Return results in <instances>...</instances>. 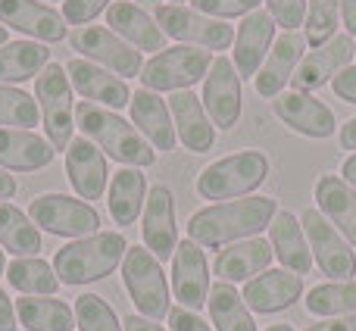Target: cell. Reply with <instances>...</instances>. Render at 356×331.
<instances>
[{"label":"cell","mask_w":356,"mask_h":331,"mask_svg":"<svg viewBox=\"0 0 356 331\" xmlns=\"http://www.w3.org/2000/svg\"><path fill=\"white\" fill-rule=\"evenodd\" d=\"M278 213L275 197H244V200H225L207 207L191 216L188 238L207 250H225L247 238H259V232L272 225Z\"/></svg>","instance_id":"6da1fadb"},{"label":"cell","mask_w":356,"mask_h":331,"mask_svg":"<svg viewBox=\"0 0 356 331\" xmlns=\"http://www.w3.org/2000/svg\"><path fill=\"white\" fill-rule=\"evenodd\" d=\"M75 125L81 129V135L91 138L106 156H113L122 166H135V169H144V166H154L156 154L144 135L122 119L116 110L110 106L91 104V100H79L75 104Z\"/></svg>","instance_id":"7a4b0ae2"},{"label":"cell","mask_w":356,"mask_h":331,"mask_svg":"<svg viewBox=\"0 0 356 331\" xmlns=\"http://www.w3.org/2000/svg\"><path fill=\"white\" fill-rule=\"evenodd\" d=\"M129 253V241L122 232H97L91 238L69 241L54 257V269L60 284H91L116 272V266Z\"/></svg>","instance_id":"3957f363"},{"label":"cell","mask_w":356,"mask_h":331,"mask_svg":"<svg viewBox=\"0 0 356 331\" xmlns=\"http://www.w3.org/2000/svg\"><path fill=\"white\" fill-rule=\"evenodd\" d=\"M269 172L272 163L263 150H241L209 163L197 175V194L203 200H238L244 194H253L269 178Z\"/></svg>","instance_id":"277c9868"},{"label":"cell","mask_w":356,"mask_h":331,"mask_svg":"<svg viewBox=\"0 0 356 331\" xmlns=\"http://www.w3.org/2000/svg\"><path fill=\"white\" fill-rule=\"evenodd\" d=\"M122 282L131 303L138 307V316L156 322L172 313V291H169L166 272L147 247H129L122 259Z\"/></svg>","instance_id":"5b68a950"},{"label":"cell","mask_w":356,"mask_h":331,"mask_svg":"<svg viewBox=\"0 0 356 331\" xmlns=\"http://www.w3.org/2000/svg\"><path fill=\"white\" fill-rule=\"evenodd\" d=\"M216 56L203 47H191V44H178L154 54L141 69V88L147 91H191L200 79H207L209 66Z\"/></svg>","instance_id":"8992f818"},{"label":"cell","mask_w":356,"mask_h":331,"mask_svg":"<svg viewBox=\"0 0 356 331\" xmlns=\"http://www.w3.org/2000/svg\"><path fill=\"white\" fill-rule=\"evenodd\" d=\"M35 97L41 106V122L47 131V141L54 150H69L75 131V100H72V85H69L66 66L50 63L44 72L35 79Z\"/></svg>","instance_id":"52a82bcc"},{"label":"cell","mask_w":356,"mask_h":331,"mask_svg":"<svg viewBox=\"0 0 356 331\" xmlns=\"http://www.w3.org/2000/svg\"><path fill=\"white\" fill-rule=\"evenodd\" d=\"M29 219L41 232L69 241L91 238L100 232V213L94 209V203L69 194H38L29 203Z\"/></svg>","instance_id":"ba28073f"},{"label":"cell","mask_w":356,"mask_h":331,"mask_svg":"<svg viewBox=\"0 0 356 331\" xmlns=\"http://www.w3.org/2000/svg\"><path fill=\"white\" fill-rule=\"evenodd\" d=\"M156 22H160L163 35L175 38L181 44H191V47H203L209 54L213 50H228L234 44V29L225 19H213L207 13L194 10V6H156Z\"/></svg>","instance_id":"9c48e42d"},{"label":"cell","mask_w":356,"mask_h":331,"mask_svg":"<svg viewBox=\"0 0 356 331\" xmlns=\"http://www.w3.org/2000/svg\"><path fill=\"white\" fill-rule=\"evenodd\" d=\"M300 225H303V232H307L316 266H319L328 278H334V282H353L356 253H353V247L347 244L344 234H341L316 207H309L307 213L300 216Z\"/></svg>","instance_id":"30bf717a"},{"label":"cell","mask_w":356,"mask_h":331,"mask_svg":"<svg viewBox=\"0 0 356 331\" xmlns=\"http://www.w3.org/2000/svg\"><path fill=\"white\" fill-rule=\"evenodd\" d=\"M69 44H72L79 54H85L91 63H100L110 72H116L119 79H131V75H141L144 63H141V50H135L129 41L116 35L106 25H81L69 35Z\"/></svg>","instance_id":"8fae6325"},{"label":"cell","mask_w":356,"mask_h":331,"mask_svg":"<svg viewBox=\"0 0 356 331\" xmlns=\"http://www.w3.org/2000/svg\"><path fill=\"white\" fill-rule=\"evenodd\" d=\"M203 106L219 131H232L241 122V75L228 56H216L203 81Z\"/></svg>","instance_id":"7c38bea8"},{"label":"cell","mask_w":356,"mask_h":331,"mask_svg":"<svg viewBox=\"0 0 356 331\" xmlns=\"http://www.w3.org/2000/svg\"><path fill=\"white\" fill-rule=\"evenodd\" d=\"M272 110L275 116L288 125L291 131L303 138H316V141H325L338 131V119L334 113L322 104L316 94H303V91H282L272 100Z\"/></svg>","instance_id":"4fadbf2b"},{"label":"cell","mask_w":356,"mask_h":331,"mask_svg":"<svg viewBox=\"0 0 356 331\" xmlns=\"http://www.w3.org/2000/svg\"><path fill=\"white\" fill-rule=\"evenodd\" d=\"M353 56H356V44L350 41V35H334L328 44L309 50L300 60L294 79H291V91L313 94V91H319L322 85H332L334 75L344 72Z\"/></svg>","instance_id":"5bb4252c"},{"label":"cell","mask_w":356,"mask_h":331,"mask_svg":"<svg viewBox=\"0 0 356 331\" xmlns=\"http://www.w3.org/2000/svg\"><path fill=\"white\" fill-rule=\"evenodd\" d=\"M209 266L207 253L200 244H194L191 238L178 241L175 257H172V294L184 309H200L209 300Z\"/></svg>","instance_id":"9a60e30c"},{"label":"cell","mask_w":356,"mask_h":331,"mask_svg":"<svg viewBox=\"0 0 356 331\" xmlns=\"http://www.w3.org/2000/svg\"><path fill=\"white\" fill-rule=\"evenodd\" d=\"M141 238H144V247L156 259L175 257V247H178L175 197L166 184H154L147 191V203H144V216H141Z\"/></svg>","instance_id":"2e32d148"},{"label":"cell","mask_w":356,"mask_h":331,"mask_svg":"<svg viewBox=\"0 0 356 331\" xmlns=\"http://www.w3.org/2000/svg\"><path fill=\"white\" fill-rule=\"evenodd\" d=\"M303 50H307V38H303V31H284V35L275 38V44H272L263 69H259L257 79H253V88H257L259 97L275 100L278 94L288 88V81L294 79L300 60L307 56Z\"/></svg>","instance_id":"e0dca14e"},{"label":"cell","mask_w":356,"mask_h":331,"mask_svg":"<svg viewBox=\"0 0 356 331\" xmlns=\"http://www.w3.org/2000/svg\"><path fill=\"white\" fill-rule=\"evenodd\" d=\"M0 25L16 29L41 44H56L66 38V19L41 0H0Z\"/></svg>","instance_id":"ac0fdd59"},{"label":"cell","mask_w":356,"mask_h":331,"mask_svg":"<svg viewBox=\"0 0 356 331\" xmlns=\"http://www.w3.org/2000/svg\"><path fill=\"white\" fill-rule=\"evenodd\" d=\"M275 44V19L266 10H253L250 16L241 19V29L234 31V69L241 81L257 79V72L266 63V50Z\"/></svg>","instance_id":"d6986e66"},{"label":"cell","mask_w":356,"mask_h":331,"mask_svg":"<svg viewBox=\"0 0 356 331\" xmlns=\"http://www.w3.org/2000/svg\"><path fill=\"white\" fill-rule=\"evenodd\" d=\"M303 294V278L294 275L288 269H266L263 275L250 278L244 284V303L247 309L259 316H272L288 309L291 303H297V297Z\"/></svg>","instance_id":"ffe728a7"},{"label":"cell","mask_w":356,"mask_h":331,"mask_svg":"<svg viewBox=\"0 0 356 331\" xmlns=\"http://www.w3.org/2000/svg\"><path fill=\"white\" fill-rule=\"evenodd\" d=\"M66 175L81 200H100L106 191V178H110L104 150L85 135L72 138V144L66 150Z\"/></svg>","instance_id":"44dd1931"},{"label":"cell","mask_w":356,"mask_h":331,"mask_svg":"<svg viewBox=\"0 0 356 331\" xmlns=\"http://www.w3.org/2000/svg\"><path fill=\"white\" fill-rule=\"evenodd\" d=\"M66 75L75 91L91 104H104L110 110H122V106L131 104V91L125 85V79H116V72L94 66L91 60H69Z\"/></svg>","instance_id":"7402d4cb"},{"label":"cell","mask_w":356,"mask_h":331,"mask_svg":"<svg viewBox=\"0 0 356 331\" xmlns=\"http://www.w3.org/2000/svg\"><path fill=\"white\" fill-rule=\"evenodd\" d=\"M131 125L144 135V141L154 150H175V122L172 113H169L166 100L156 91H147V88H138L131 94Z\"/></svg>","instance_id":"603a6c76"},{"label":"cell","mask_w":356,"mask_h":331,"mask_svg":"<svg viewBox=\"0 0 356 331\" xmlns=\"http://www.w3.org/2000/svg\"><path fill=\"white\" fill-rule=\"evenodd\" d=\"M169 113L175 122V135L191 154H207L216 144V125L209 122L207 106L194 91H175L169 97Z\"/></svg>","instance_id":"cb8c5ba5"},{"label":"cell","mask_w":356,"mask_h":331,"mask_svg":"<svg viewBox=\"0 0 356 331\" xmlns=\"http://www.w3.org/2000/svg\"><path fill=\"white\" fill-rule=\"evenodd\" d=\"M106 29H113L122 41H129L135 50H166V35H163L156 16L144 13L131 0H116L106 10Z\"/></svg>","instance_id":"d4e9b609"},{"label":"cell","mask_w":356,"mask_h":331,"mask_svg":"<svg viewBox=\"0 0 356 331\" xmlns=\"http://www.w3.org/2000/svg\"><path fill=\"white\" fill-rule=\"evenodd\" d=\"M269 244L282 269L294 272V275H307L313 269V250H309L307 232H303L300 219L291 209H278L275 219L269 225Z\"/></svg>","instance_id":"484cf974"},{"label":"cell","mask_w":356,"mask_h":331,"mask_svg":"<svg viewBox=\"0 0 356 331\" xmlns=\"http://www.w3.org/2000/svg\"><path fill=\"white\" fill-rule=\"evenodd\" d=\"M56 156L47 138L25 129H0V169L6 172H35L50 166Z\"/></svg>","instance_id":"4316f807"},{"label":"cell","mask_w":356,"mask_h":331,"mask_svg":"<svg viewBox=\"0 0 356 331\" xmlns=\"http://www.w3.org/2000/svg\"><path fill=\"white\" fill-rule=\"evenodd\" d=\"M272 244L266 238H247L238 244L225 247V250L216 257V275L222 282L234 284V282H250V278L263 275L272 266Z\"/></svg>","instance_id":"83f0119b"},{"label":"cell","mask_w":356,"mask_h":331,"mask_svg":"<svg viewBox=\"0 0 356 331\" xmlns=\"http://www.w3.org/2000/svg\"><path fill=\"white\" fill-rule=\"evenodd\" d=\"M316 203L319 213L347 238L356 250V188L341 175H322L316 181Z\"/></svg>","instance_id":"f1b7e54d"},{"label":"cell","mask_w":356,"mask_h":331,"mask_svg":"<svg viewBox=\"0 0 356 331\" xmlns=\"http://www.w3.org/2000/svg\"><path fill=\"white\" fill-rule=\"evenodd\" d=\"M147 203V178L135 166H122L116 169L110 181V194H106V207L116 225H135L141 216V207Z\"/></svg>","instance_id":"f546056e"},{"label":"cell","mask_w":356,"mask_h":331,"mask_svg":"<svg viewBox=\"0 0 356 331\" xmlns=\"http://www.w3.org/2000/svg\"><path fill=\"white\" fill-rule=\"evenodd\" d=\"M50 66V50L41 41H6L0 47V85L38 79Z\"/></svg>","instance_id":"4dcf8cb0"},{"label":"cell","mask_w":356,"mask_h":331,"mask_svg":"<svg viewBox=\"0 0 356 331\" xmlns=\"http://www.w3.org/2000/svg\"><path fill=\"white\" fill-rule=\"evenodd\" d=\"M19 325L29 331H72L75 309L56 297H19L16 300Z\"/></svg>","instance_id":"1f68e13d"},{"label":"cell","mask_w":356,"mask_h":331,"mask_svg":"<svg viewBox=\"0 0 356 331\" xmlns=\"http://www.w3.org/2000/svg\"><path fill=\"white\" fill-rule=\"evenodd\" d=\"M0 247L13 257H38L41 253V228L19 207L0 200Z\"/></svg>","instance_id":"d6a6232c"},{"label":"cell","mask_w":356,"mask_h":331,"mask_svg":"<svg viewBox=\"0 0 356 331\" xmlns=\"http://www.w3.org/2000/svg\"><path fill=\"white\" fill-rule=\"evenodd\" d=\"M6 282L22 297H54L60 291L56 269L41 257H16L6 266Z\"/></svg>","instance_id":"836d02e7"},{"label":"cell","mask_w":356,"mask_h":331,"mask_svg":"<svg viewBox=\"0 0 356 331\" xmlns=\"http://www.w3.org/2000/svg\"><path fill=\"white\" fill-rule=\"evenodd\" d=\"M209 316H213L216 331H257V322H253L250 309H247L244 297L234 284L219 282L209 288Z\"/></svg>","instance_id":"e575fe53"},{"label":"cell","mask_w":356,"mask_h":331,"mask_svg":"<svg viewBox=\"0 0 356 331\" xmlns=\"http://www.w3.org/2000/svg\"><path fill=\"white\" fill-rule=\"evenodd\" d=\"M307 309L313 316H353L356 313V278L353 282L316 284L307 294Z\"/></svg>","instance_id":"d590c367"},{"label":"cell","mask_w":356,"mask_h":331,"mask_svg":"<svg viewBox=\"0 0 356 331\" xmlns=\"http://www.w3.org/2000/svg\"><path fill=\"white\" fill-rule=\"evenodd\" d=\"M41 125V106L31 94L13 85H0V129H25Z\"/></svg>","instance_id":"8d00e7d4"},{"label":"cell","mask_w":356,"mask_h":331,"mask_svg":"<svg viewBox=\"0 0 356 331\" xmlns=\"http://www.w3.org/2000/svg\"><path fill=\"white\" fill-rule=\"evenodd\" d=\"M338 6L341 0H309L307 6V22H303V38L313 47H322L334 38L338 31Z\"/></svg>","instance_id":"74e56055"},{"label":"cell","mask_w":356,"mask_h":331,"mask_svg":"<svg viewBox=\"0 0 356 331\" xmlns=\"http://www.w3.org/2000/svg\"><path fill=\"white\" fill-rule=\"evenodd\" d=\"M75 325L81 331H122V322L100 294L75 297Z\"/></svg>","instance_id":"f35d334b"},{"label":"cell","mask_w":356,"mask_h":331,"mask_svg":"<svg viewBox=\"0 0 356 331\" xmlns=\"http://www.w3.org/2000/svg\"><path fill=\"white\" fill-rule=\"evenodd\" d=\"M263 0H191V6L213 19H234V16H250L259 10Z\"/></svg>","instance_id":"ab89813d"},{"label":"cell","mask_w":356,"mask_h":331,"mask_svg":"<svg viewBox=\"0 0 356 331\" xmlns=\"http://www.w3.org/2000/svg\"><path fill=\"white\" fill-rule=\"evenodd\" d=\"M266 6L275 25H282L284 31H297L307 22V0H266Z\"/></svg>","instance_id":"60d3db41"},{"label":"cell","mask_w":356,"mask_h":331,"mask_svg":"<svg viewBox=\"0 0 356 331\" xmlns=\"http://www.w3.org/2000/svg\"><path fill=\"white\" fill-rule=\"evenodd\" d=\"M104 10H110V0H63V19L69 25H91Z\"/></svg>","instance_id":"b9f144b4"},{"label":"cell","mask_w":356,"mask_h":331,"mask_svg":"<svg viewBox=\"0 0 356 331\" xmlns=\"http://www.w3.org/2000/svg\"><path fill=\"white\" fill-rule=\"evenodd\" d=\"M169 325H172V331H213V325H207L194 309H184V307H172Z\"/></svg>","instance_id":"7bdbcfd3"},{"label":"cell","mask_w":356,"mask_h":331,"mask_svg":"<svg viewBox=\"0 0 356 331\" xmlns=\"http://www.w3.org/2000/svg\"><path fill=\"white\" fill-rule=\"evenodd\" d=\"M332 91L338 94L341 100H347V104H353V106H356V66H347L344 72L334 75Z\"/></svg>","instance_id":"ee69618b"},{"label":"cell","mask_w":356,"mask_h":331,"mask_svg":"<svg viewBox=\"0 0 356 331\" xmlns=\"http://www.w3.org/2000/svg\"><path fill=\"white\" fill-rule=\"evenodd\" d=\"M16 303L6 297V291L0 288V331H16Z\"/></svg>","instance_id":"f6af8a7d"},{"label":"cell","mask_w":356,"mask_h":331,"mask_svg":"<svg viewBox=\"0 0 356 331\" xmlns=\"http://www.w3.org/2000/svg\"><path fill=\"white\" fill-rule=\"evenodd\" d=\"M303 331H356V313L338 316V319H328V322H316V325H309Z\"/></svg>","instance_id":"bcb514c9"},{"label":"cell","mask_w":356,"mask_h":331,"mask_svg":"<svg viewBox=\"0 0 356 331\" xmlns=\"http://www.w3.org/2000/svg\"><path fill=\"white\" fill-rule=\"evenodd\" d=\"M122 331H166V328H160L156 322H150V319H144V316H125L122 319Z\"/></svg>","instance_id":"7dc6e473"},{"label":"cell","mask_w":356,"mask_h":331,"mask_svg":"<svg viewBox=\"0 0 356 331\" xmlns=\"http://www.w3.org/2000/svg\"><path fill=\"white\" fill-rule=\"evenodd\" d=\"M341 16H344L347 35L356 38V0H341Z\"/></svg>","instance_id":"c3c4849f"},{"label":"cell","mask_w":356,"mask_h":331,"mask_svg":"<svg viewBox=\"0 0 356 331\" xmlns=\"http://www.w3.org/2000/svg\"><path fill=\"white\" fill-rule=\"evenodd\" d=\"M341 147H344V150H353V154H356V116L344 125V129H341Z\"/></svg>","instance_id":"681fc988"},{"label":"cell","mask_w":356,"mask_h":331,"mask_svg":"<svg viewBox=\"0 0 356 331\" xmlns=\"http://www.w3.org/2000/svg\"><path fill=\"white\" fill-rule=\"evenodd\" d=\"M10 197H16V178L6 169H0V200H10Z\"/></svg>","instance_id":"f907efd6"},{"label":"cell","mask_w":356,"mask_h":331,"mask_svg":"<svg viewBox=\"0 0 356 331\" xmlns=\"http://www.w3.org/2000/svg\"><path fill=\"white\" fill-rule=\"evenodd\" d=\"M341 178H344L347 184H353L356 188V154H350L344 160V166H341Z\"/></svg>","instance_id":"816d5d0a"},{"label":"cell","mask_w":356,"mask_h":331,"mask_svg":"<svg viewBox=\"0 0 356 331\" xmlns=\"http://www.w3.org/2000/svg\"><path fill=\"white\" fill-rule=\"evenodd\" d=\"M266 331H294V328H291V325H288V322H282V325H269V328H266Z\"/></svg>","instance_id":"f5cc1de1"},{"label":"cell","mask_w":356,"mask_h":331,"mask_svg":"<svg viewBox=\"0 0 356 331\" xmlns=\"http://www.w3.org/2000/svg\"><path fill=\"white\" fill-rule=\"evenodd\" d=\"M6 35H10V29H6V25H0V47L6 44Z\"/></svg>","instance_id":"db71d44e"},{"label":"cell","mask_w":356,"mask_h":331,"mask_svg":"<svg viewBox=\"0 0 356 331\" xmlns=\"http://www.w3.org/2000/svg\"><path fill=\"white\" fill-rule=\"evenodd\" d=\"M0 275H6V259H3V247H0Z\"/></svg>","instance_id":"11a10c76"},{"label":"cell","mask_w":356,"mask_h":331,"mask_svg":"<svg viewBox=\"0 0 356 331\" xmlns=\"http://www.w3.org/2000/svg\"><path fill=\"white\" fill-rule=\"evenodd\" d=\"M141 3H150V6H163V0H141Z\"/></svg>","instance_id":"9f6ffc18"},{"label":"cell","mask_w":356,"mask_h":331,"mask_svg":"<svg viewBox=\"0 0 356 331\" xmlns=\"http://www.w3.org/2000/svg\"><path fill=\"white\" fill-rule=\"evenodd\" d=\"M172 3H178V6H184V0H172Z\"/></svg>","instance_id":"6f0895ef"}]
</instances>
